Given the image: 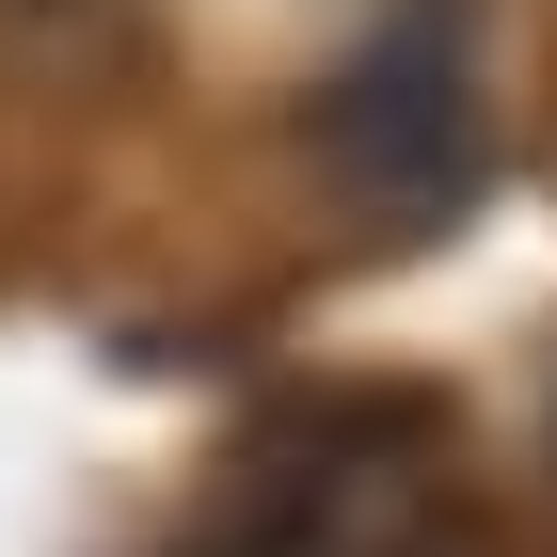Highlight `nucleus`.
I'll return each instance as SVG.
<instances>
[{
    "mask_svg": "<svg viewBox=\"0 0 557 557\" xmlns=\"http://www.w3.org/2000/svg\"><path fill=\"white\" fill-rule=\"evenodd\" d=\"M462 160H478L462 33H446V16H430V33H367V48H350V81L319 96V175H335L350 208L414 223V208H446V191H462Z\"/></svg>",
    "mask_w": 557,
    "mask_h": 557,
    "instance_id": "nucleus-1",
    "label": "nucleus"
},
{
    "mask_svg": "<svg viewBox=\"0 0 557 557\" xmlns=\"http://www.w3.org/2000/svg\"><path fill=\"white\" fill-rule=\"evenodd\" d=\"M144 48V0H0V81H112Z\"/></svg>",
    "mask_w": 557,
    "mask_h": 557,
    "instance_id": "nucleus-2",
    "label": "nucleus"
}]
</instances>
